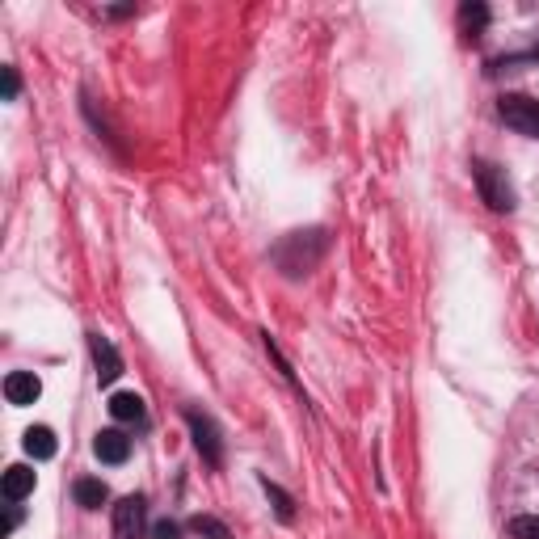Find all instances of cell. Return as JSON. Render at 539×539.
I'll use <instances>...</instances> for the list:
<instances>
[{
  "mask_svg": "<svg viewBox=\"0 0 539 539\" xmlns=\"http://www.w3.org/2000/svg\"><path fill=\"white\" fill-rule=\"evenodd\" d=\"M93 455L102 459V464H127L131 455V438L123 430H102L93 438Z\"/></svg>",
  "mask_w": 539,
  "mask_h": 539,
  "instance_id": "8",
  "label": "cell"
},
{
  "mask_svg": "<svg viewBox=\"0 0 539 539\" xmlns=\"http://www.w3.org/2000/svg\"><path fill=\"white\" fill-rule=\"evenodd\" d=\"M0 489H5V502H9V506H17L22 497H30V493H34V472H30L26 464L5 468V481H0Z\"/></svg>",
  "mask_w": 539,
  "mask_h": 539,
  "instance_id": "9",
  "label": "cell"
},
{
  "mask_svg": "<svg viewBox=\"0 0 539 539\" xmlns=\"http://www.w3.org/2000/svg\"><path fill=\"white\" fill-rule=\"evenodd\" d=\"M262 489H266V497L274 502V514L283 518V523H291V518H295V502H291V497H287L283 489H278V485L270 481V476H262Z\"/></svg>",
  "mask_w": 539,
  "mask_h": 539,
  "instance_id": "14",
  "label": "cell"
},
{
  "mask_svg": "<svg viewBox=\"0 0 539 539\" xmlns=\"http://www.w3.org/2000/svg\"><path fill=\"white\" fill-rule=\"evenodd\" d=\"M186 422H190V434H194L198 455H203L211 468L224 464V438H219V426L211 422V417H207V413H198V409H190V413H186Z\"/></svg>",
  "mask_w": 539,
  "mask_h": 539,
  "instance_id": "4",
  "label": "cell"
},
{
  "mask_svg": "<svg viewBox=\"0 0 539 539\" xmlns=\"http://www.w3.org/2000/svg\"><path fill=\"white\" fill-rule=\"evenodd\" d=\"M472 177H476V190H481L489 211H514V186H510L506 169H497L493 161H476Z\"/></svg>",
  "mask_w": 539,
  "mask_h": 539,
  "instance_id": "2",
  "label": "cell"
},
{
  "mask_svg": "<svg viewBox=\"0 0 539 539\" xmlns=\"http://www.w3.org/2000/svg\"><path fill=\"white\" fill-rule=\"evenodd\" d=\"M510 535L514 539H539V514H523L510 523Z\"/></svg>",
  "mask_w": 539,
  "mask_h": 539,
  "instance_id": "16",
  "label": "cell"
},
{
  "mask_svg": "<svg viewBox=\"0 0 539 539\" xmlns=\"http://www.w3.org/2000/svg\"><path fill=\"white\" fill-rule=\"evenodd\" d=\"M38 396H43V379H38L34 371H9L5 375V401L17 405V409H26L34 405Z\"/></svg>",
  "mask_w": 539,
  "mask_h": 539,
  "instance_id": "7",
  "label": "cell"
},
{
  "mask_svg": "<svg viewBox=\"0 0 539 539\" xmlns=\"http://www.w3.org/2000/svg\"><path fill=\"white\" fill-rule=\"evenodd\" d=\"M459 26H464L468 38H476L489 26V9L485 5H464V9H459Z\"/></svg>",
  "mask_w": 539,
  "mask_h": 539,
  "instance_id": "13",
  "label": "cell"
},
{
  "mask_svg": "<svg viewBox=\"0 0 539 539\" xmlns=\"http://www.w3.org/2000/svg\"><path fill=\"white\" fill-rule=\"evenodd\" d=\"M325 249H329L325 228L291 232V236H283V241H278L274 262H278V270H283L287 278H304V274H312V270H316V262L325 257Z\"/></svg>",
  "mask_w": 539,
  "mask_h": 539,
  "instance_id": "1",
  "label": "cell"
},
{
  "mask_svg": "<svg viewBox=\"0 0 539 539\" xmlns=\"http://www.w3.org/2000/svg\"><path fill=\"white\" fill-rule=\"evenodd\" d=\"M144 514H148L144 497L139 493L123 497V502L114 506V539H144Z\"/></svg>",
  "mask_w": 539,
  "mask_h": 539,
  "instance_id": "5",
  "label": "cell"
},
{
  "mask_svg": "<svg viewBox=\"0 0 539 539\" xmlns=\"http://www.w3.org/2000/svg\"><path fill=\"white\" fill-rule=\"evenodd\" d=\"M76 506H85V510H97V506H106V497H110V489H106V481H93V476H85V481H76Z\"/></svg>",
  "mask_w": 539,
  "mask_h": 539,
  "instance_id": "11",
  "label": "cell"
},
{
  "mask_svg": "<svg viewBox=\"0 0 539 539\" xmlns=\"http://www.w3.org/2000/svg\"><path fill=\"white\" fill-rule=\"evenodd\" d=\"M89 354H93V367H97V379H102V384H114V379L123 375V354L114 350L110 337L93 333L89 337Z\"/></svg>",
  "mask_w": 539,
  "mask_h": 539,
  "instance_id": "6",
  "label": "cell"
},
{
  "mask_svg": "<svg viewBox=\"0 0 539 539\" xmlns=\"http://www.w3.org/2000/svg\"><path fill=\"white\" fill-rule=\"evenodd\" d=\"M5 97H9V102L17 97V68H5Z\"/></svg>",
  "mask_w": 539,
  "mask_h": 539,
  "instance_id": "18",
  "label": "cell"
},
{
  "mask_svg": "<svg viewBox=\"0 0 539 539\" xmlns=\"http://www.w3.org/2000/svg\"><path fill=\"white\" fill-rule=\"evenodd\" d=\"M152 535H156V539H182L177 523H156V527H152Z\"/></svg>",
  "mask_w": 539,
  "mask_h": 539,
  "instance_id": "17",
  "label": "cell"
},
{
  "mask_svg": "<svg viewBox=\"0 0 539 539\" xmlns=\"http://www.w3.org/2000/svg\"><path fill=\"white\" fill-rule=\"evenodd\" d=\"M190 531L203 535V539H232V531L219 523V518H211V514H194V518H190Z\"/></svg>",
  "mask_w": 539,
  "mask_h": 539,
  "instance_id": "15",
  "label": "cell"
},
{
  "mask_svg": "<svg viewBox=\"0 0 539 539\" xmlns=\"http://www.w3.org/2000/svg\"><path fill=\"white\" fill-rule=\"evenodd\" d=\"M110 413H114V422H144L148 417L144 396H135V392H114L110 396Z\"/></svg>",
  "mask_w": 539,
  "mask_h": 539,
  "instance_id": "10",
  "label": "cell"
},
{
  "mask_svg": "<svg viewBox=\"0 0 539 539\" xmlns=\"http://www.w3.org/2000/svg\"><path fill=\"white\" fill-rule=\"evenodd\" d=\"M22 447H26V455H34V459H51V455H55V434H51L47 426H30L26 438H22Z\"/></svg>",
  "mask_w": 539,
  "mask_h": 539,
  "instance_id": "12",
  "label": "cell"
},
{
  "mask_svg": "<svg viewBox=\"0 0 539 539\" xmlns=\"http://www.w3.org/2000/svg\"><path fill=\"white\" fill-rule=\"evenodd\" d=\"M497 114H502V123L518 135L527 139H539V97H527V93H506L502 102H497Z\"/></svg>",
  "mask_w": 539,
  "mask_h": 539,
  "instance_id": "3",
  "label": "cell"
}]
</instances>
